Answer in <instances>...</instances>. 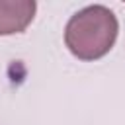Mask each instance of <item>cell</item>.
<instances>
[{"label":"cell","instance_id":"obj_1","mask_svg":"<svg viewBox=\"0 0 125 125\" xmlns=\"http://www.w3.org/2000/svg\"><path fill=\"white\" fill-rule=\"evenodd\" d=\"M119 21L115 14L102 4L78 10L64 27V45L80 61H98L115 45Z\"/></svg>","mask_w":125,"mask_h":125},{"label":"cell","instance_id":"obj_2","mask_svg":"<svg viewBox=\"0 0 125 125\" xmlns=\"http://www.w3.org/2000/svg\"><path fill=\"white\" fill-rule=\"evenodd\" d=\"M33 0H0V35H14L27 29L35 18Z\"/></svg>","mask_w":125,"mask_h":125}]
</instances>
